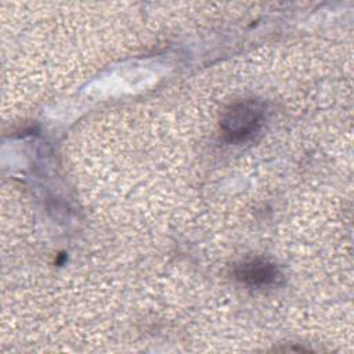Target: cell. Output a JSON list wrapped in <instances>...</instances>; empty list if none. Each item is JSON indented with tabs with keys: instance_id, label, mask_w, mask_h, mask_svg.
<instances>
[{
	"instance_id": "7a4b0ae2",
	"label": "cell",
	"mask_w": 354,
	"mask_h": 354,
	"mask_svg": "<svg viewBox=\"0 0 354 354\" xmlns=\"http://www.w3.org/2000/svg\"><path fill=\"white\" fill-rule=\"evenodd\" d=\"M234 275L238 281L252 288L270 286L279 278L275 264L266 259H250L242 261L235 267Z\"/></svg>"
},
{
	"instance_id": "6da1fadb",
	"label": "cell",
	"mask_w": 354,
	"mask_h": 354,
	"mask_svg": "<svg viewBox=\"0 0 354 354\" xmlns=\"http://www.w3.org/2000/svg\"><path fill=\"white\" fill-rule=\"evenodd\" d=\"M264 105L257 100H242L230 105L220 122L223 138L228 142H245L253 138L264 123Z\"/></svg>"
}]
</instances>
